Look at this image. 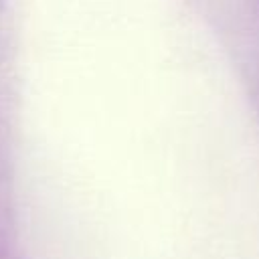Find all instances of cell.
I'll return each instance as SVG.
<instances>
[{
  "label": "cell",
  "instance_id": "1",
  "mask_svg": "<svg viewBox=\"0 0 259 259\" xmlns=\"http://www.w3.org/2000/svg\"><path fill=\"white\" fill-rule=\"evenodd\" d=\"M0 6H2V0H0Z\"/></svg>",
  "mask_w": 259,
  "mask_h": 259
}]
</instances>
